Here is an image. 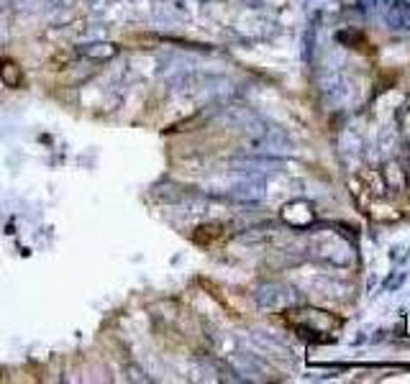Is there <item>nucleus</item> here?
<instances>
[{
	"label": "nucleus",
	"instance_id": "f257e3e1",
	"mask_svg": "<svg viewBox=\"0 0 410 384\" xmlns=\"http://www.w3.org/2000/svg\"><path fill=\"white\" fill-rule=\"evenodd\" d=\"M0 82L5 87H21L23 82V69L13 59H0Z\"/></svg>",
	"mask_w": 410,
	"mask_h": 384
}]
</instances>
